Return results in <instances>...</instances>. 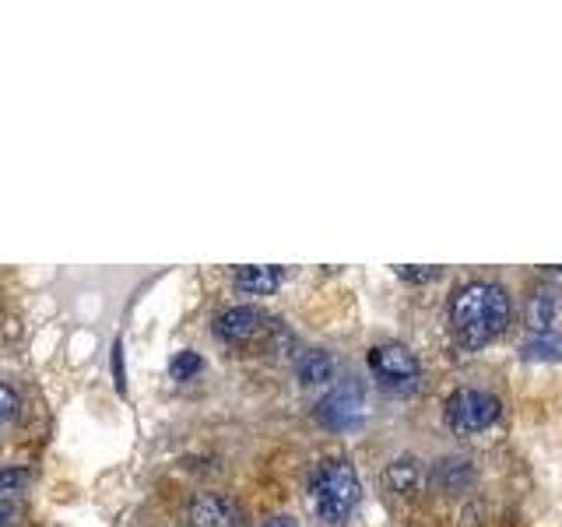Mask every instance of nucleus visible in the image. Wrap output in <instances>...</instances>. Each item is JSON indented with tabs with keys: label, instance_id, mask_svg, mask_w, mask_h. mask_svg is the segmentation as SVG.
<instances>
[{
	"label": "nucleus",
	"instance_id": "obj_1",
	"mask_svg": "<svg viewBox=\"0 0 562 527\" xmlns=\"http://www.w3.org/2000/svg\"><path fill=\"white\" fill-rule=\"evenodd\" d=\"M509 295L496 281H468L450 299V327L461 348L474 351L499 338L509 324Z\"/></svg>",
	"mask_w": 562,
	"mask_h": 527
},
{
	"label": "nucleus",
	"instance_id": "obj_2",
	"mask_svg": "<svg viewBox=\"0 0 562 527\" xmlns=\"http://www.w3.org/2000/svg\"><path fill=\"white\" fill-rule=\"evenodd\" d=\"M359 492H362L359 474L348 461H341V457L338 461H324L310 482V500H313L316 517L330 527H338L351 517V509L359 506Z\"/></svg>",
	"mask_w": 562,
	"mask_h": 527
},
{
	"label": "nucleus",
	"instance_id": "obj_3",
	"mask_svg": "<svg viewBox=\"0 0 562 527\" xmlns=\"http://www.w3.org/2000/svg\"><path fill=\"white\" fill-rule=\"evenodd\" d=\"M503 415V404L496 394L479 391V386H464L447 401V426L457 436H474L485 433L488 426H496Z\"/></svg>",
	"mask_w": 562,
	"mask_h": 527
},
{
	"label": "nucleus",
	"instance_id": "obj_4",
	"mask_svg": "<svg viewBox=\"0 0 562 527\" xmlns=\"http://www.w3.org/2000/svg\"><path fill=\"white\" fill-rule=\"evenodd\" d=\"M369 369H373V377L383 386H391V391H401V394L415 391L422 380L418 356L401 341H383L369 351Z\"/></svg>",
	"mask_w": 562,
	"mask_h": 527
},
{
	"label": "nucleus",
	"instance_id": "obj_5",
	"mask_svg": "<svg viewBox=\"0 0 562 527\" xmlns=\"http://www.w3.org/2000/svg\"><path fill=\"white\" fill-rule=\"evenodd\" d=\"M362 415H366V394L356 383L334 386V391L316 404V422L327 429H348V426H356Z\"/></svg>",
	"mask_w": 562,
	"mask_h": 527
},
{
	"label": "nucleus",
	"instance_id": "obj_6",
	"mask_svg": "<svg viewBox=\"0 0 562 527\" xmlns=\"http://www.w3.org/2000/svg\"><path fill=\"white\" fill-rule=\"evenodd\" d=\"M260 327H263V316L254 306H233V310H225L218 321H215V334H218V338L222 341H236V345L257 338Z\"/></svg>",
	"mask_w": 562,
	"mask_h": 527
},
{
	"label": "nucleus",
	"instance_id": "obj_7",
	"mask_svg": "<svg viewBox=\"0 0 562 527\" xmlns=\"http://www.w3.org/2000/svg\"><path fill=\"white\" fill-rule=\"evenodd\" d=\"M190 520L198 527H236V509L225 496H215V492H204V496L193 500L190 506Z\"/></svg>",
	"mask_w": 562,
	"mask_h": 527
},
{
	"label": "nucleus",
	"instance_id": "obj_8",
	"mask_svg": "<svg viewBox=\"0 0 562 527\" xmlns=\"http://www.w3.org/2000/svg\"><path fill=\"white\" fill-rule=\"evenodd\" d=\"M559 306H562V295L555 285H538L531 303H527V327L535 334H549L552 330V321L559 316Z\"/></svg>",
	"mask_w": 562,
	"mask_h": 527
},
{
	"label": "nucleus",
	"instance_id": "obj_9",
	"mask_svg": "<svg viewBox=\"0 0 562 527\" xmlns=\"http://www.w3.org/2000/svg\"><path fill=\"white\" fill-rule=\"evenodd\" d=\"M295 377L303 380L306 386H321L327 380H334V359H330V351L324 348H310L299 356L295 362Z\"/></svg>",
	"mask_w": 562,
	"mask_h": 527
},
{
	"label": "nucleus",
	"instance_id": "obj_10",
	"mask_svg": "<svg viewBox=\"0 0 562 527\" xmlns=\"http://www.w3.org/2000/svg\"><path fill=\"white\" fill-rule=\"evenodd\" d=\"M281 281H285V271L281 268H239L236 271V289L246 295H271Z\"/></svg>",
	"mask_w": 562,
	"mask_h": 527
},
{
	"label": "nucleus",
	"instance_id": "obj_11",
	"mask_svg": "<svg viewBox=\"0 0 562 527\" xmlns=\"http://www.w3.org/2000/svg\"><path fill=\"white\" fill-rule=\"evenodd\" d=\"M386 482H391L401 496H412V492H418L422 482H426V468H422V461H415V457H401V461H394L391 471H386Z\"/></svg>",
	"mask_w": 562,
	"mask_h": 527
},
{
	"label": "nucleus",
	"instance_id": "obj_12",
	"mask_svg": "<svg viewBox=\"0 0 562 527\" xmlns=\"http://www.w3.org/2000/svg\"><path fill=\"white\" fill-rule=\"evenodd\" d=\"M520 356L524 359H541V362H549V359H562V334H535L531 341L520 345Z\"/></svg>",
	"mask_w": 562,
	"mask_h": 527
},
{
	"label": "nucleus",
	"instance_id": "obj_13",
	"mask_svg": "<svg viewBox=\"0 0 562 527\" xmlns=\"http://www.w3.org/2000/svg\"><path fill=\"white\" fill-rule=\"evenodd\" d=\"M204 369V359L198 356V351H176V359L169 362V373H172V380H190V377H198Z\"/></svg>",
	"mask_w": 562,
	"mask_h": 527
},
{
	"label": "nucleus",
	"instance_id": "obj_14",
	"mask_svg": "<svg viewBox=\"0 0 562 527\" xmlns=\"http://www.w3.org/2000/svg\"><path fill=\"white\" fill-rule=\"evenodd\" d=\"M29 485V471L25 468H0V496H11V492H22Z\"/></svg>",
	"mask_w": 562,
	"mask_h": 527
},
{
	"label": "nucleus",
	"instance_id": "obj_15",
	"mask_svg": "<svg viewBox=\"0 0 562 527\" xmlns=\"http://www.w3.org/2000/svg\"><path fill=\"white\" fill-rule=\"evenodd\" d=\"M18 408H22V397H18L8 383H0V426L11 418H18Z\"/></svg>",
	"mask_w": 562,
	"mask_h": 527
},
{
	"label": "nucleus",
	"instance_id": "obj_16",
	"mask_svg": "<svg viewBox=\"0 0 562 527\" xmlns=\"http://www.w3.org/2000/svg\"><path fill=\"white\" fill-rule=\"evenodd\" d=\"M113 373H116V391L123 394L127 391V383H123V341L113 345Z\"/></svg>",
	"mask_w": 562,
	"mask_h": 527
},
{
	"label": "nucleus",
	"instance_id": "obj_17",
	"mask_svg": "<svg viewBox=\"0 0 562 527\" xmlns=\"http://www.w3.org/2000/svg\"><path fill=\"white\" fill-rule=\"evenodd\" d=\"M401 278H408V281H429L439 274V268H397Z\"/></svg>",
	"mask_w": 562,
	"mask_h": 527
},
{
	"label": "nucleus",
	"instance_id": "obj_18",
	"mask_svg": "<svg viewBox=\"0 0 562 527\" xmlns=\"http://www.w3.org/2000/svg\"><path fill=\"white\" fill-rule=\"evenodd\" d=\"M263 527H295V520L292 517H274V520H268Z\"/></svg>",
	"mask_w": 562,
	"mask_h": 527
},
{
	"label": "nucleus",
	"instance_id": "obj_19",
	"mask_svg": "<svg viewBox=\"0 0 562 527\" xmlns=\"http://www.w3.org/2000/svg\"><path fill=\"white\" fill-rule=\"evenodd\" d=\"M8 520H11V506L0 500V527H8Z\"/></svg>",
	"mask_w": 562,
	"mask_h": 527
}]
</instances>
